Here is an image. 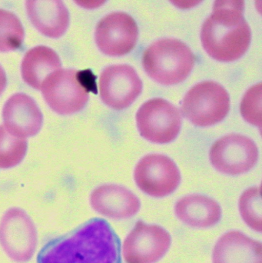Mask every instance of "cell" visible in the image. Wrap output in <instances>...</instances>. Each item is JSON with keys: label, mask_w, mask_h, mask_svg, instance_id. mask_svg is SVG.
<instances>
[{"label": "cell", "mask_w": 262, "mask_h": 263, "mask_svg": "<svg viewBox=\"0 0 262 263\" xmlns=\"http://www.w3.org/2000/svg\"><path fill=\"white\" fill-rule=\"evenodd\" d=\"M95 80L89 69H59L46 79L42 93L52 111L59 115H72L84 109L91 91L97 93Z\"/></svg>", "instance_id": "3957f363"}, {"label": "cell", "mask_w": 262, "mask_h": 263, "mask_svg": "<svg viewBox=\"0 0 262 263\" xmlns=\"http://www.w3.org/2000/svg\"><path fill=\"white\" fill-rule=\"evenodd\" d=\"M28 149L26 139L13 136L0 126V168H13L24 159Z\"/></svg>", "instance_id": "ffe728a7"}, {"label": "cell", "mask_w": 262, "mask_h": 263, "mask_svg": "<svg viewBox=\"0 0 262 263\" xmlns=\"http://www.w3.org/2000/svg\"><path fill=\"white\" fill-rule=\"evenodd\" d=\"M261 187L252 186L241 193L238 202L240 215L245 223L254 231L261 233Z\"/></svg>", "instance_id": "44dd1931"}, {"label": "cell", "mask_w": 262, "mask_h": 263, "mask_svg": "<svg viewBox=\"0 0 262 263\" xmlns=\"http://www.w3.org/2000/svg\"><path fill=\"white\" fill-rule=\"evenodd\" d=\"M213 263H262V245L240 231H229L219 238L212 253Z\"/></svg>", "instance_id": "e0dca14e"}, {"label": "cell", "mask_w": 262, "mask_h": 263, "mask_svg": "<svg viewBox=\"0 0 262 263\" xmlns=\"http://www.w3.org/2000/svg\"><path fill=\"white\" fill-rule=\"evenodd\" d=\"M26 11L31 23L49 38L63 36L69 25V12L60 0H28Z\"/></svg>", "instance_id": "2e32d148"}, {"label": "cell", "mask_w": 262, "mask_h": 263, "mask_svg": "<svg viewBox=\"0 0 262 263\" xmlns=\"http://www.w3.org/2000/svg\"><path fill=\"white\" fill-rule=\"evenodd\" d=\"M0 247L13 262L26 263L33 258L38 247V232L25 210L9 209L2 216Z\"/></svg>", "instance_id": "8992f818"}, {"label": "cell", "mask_w": 262, "mask_h": 263, "mask_svg": "<svg viewBox=\"0 0 262 263\" xmlns=\"http://www.w3.org/2000/svg\"><path fill=\"white\" fill-rule=\"evenodd\" d=\"M24 38V28L19 18L9 11L0 9V52L17 50Z\"/></svg>", "instance_id": "d6986e66"}, {"label": "cell", "mask_w": 262, "mask_h": 263, "mask_svg": "<svg viewBox=\"0 0 262 263\" xmlns=\"http://www.w3.org/2000/svg\"><path fill=\"white\" fill-rule=\"evenodd\" d=\"M94 211L114 220H124L135 216L141 209L138 196L126 187L106 184L95 188L89 198Z\"/></svg>", "instance_id": "4fadbf2b"}, {"label": "cell", "mask_w": 262, "mask_h": 263, "mask_svg": "<svg viewBox=\"0 0 262 263\" xmlns=\"http://www.w3.org/2000/svg\"><path fill=\"white\" fill-rule=\"evenodd\" d=\"M98 87L103 103L122 110L131 106L141 94L143 82L129 65H112L103 69Z\"/></svg>", "instance_id": "8fae6325"}, {"label": "cell", "mask_w": 262, "mask_h": 263, "mask_svg": "<svg viewBox=\"0 0 262 263\" xmlns=\"http://www.w3.org/2000/svg\"><path fill=\"white\" fill-rule=\"evenodd\" d=\"M61 67V60L53 49L38 46L25 54L21 65L22 77L31 87L41 89L46 79Z\"/></svg>", "instance_id": "ac0fdd59"}, {"label": "cell", "mask_w": 262, "mask_h": 263, "mask_svg": "<svg viewBox=\"0 0 262 263\" xmlns=\"http://www.w3.org/2000/svg\"><path fill=\"white\" fill-rule=\"evenodd\" d=\"M37 263H122L121 242L106 219L95 218L49 241Z\"/></svg>", "instance_id": "6da1fadb"}, {"label": "cell", "mask_w": 262, "mask_h": 263, "mask_svg": "<svg viewBox=\"0 0 262 263\" xmlns=\"http://www.w3.org/2000/svg\"><path fill=\"white\" fill-rule=\"evenodd\" d=\"M170 233L158 225L136 222L125 239L123 255L126 263H155L170 249Z\"/></svg>", "instance_id": "30bf717a"}, {"label": "cell", "mask_w": 262, "mask_h": 263, "mask_svg": "<svg viewBox=\"0 0 262 263\" xmlns=\"http://www.w3.org/2000/svg\"><path fill=\"white\" fill-rule=\"evenodd\" d=\"M135 119L142 137L153 143H169L181 130V114L164 99H152L145 103Z\"/></svg>", "instance_id": "52a82bcc"}, {"label": "cell", "mask_w": 262, "mask_h": 263, "mask_svg": "<svg viewBox=\"0 0 262 263\" xmlns=\"http://www.w3.org/2000/svg\"><path fill=\"white\" fill-rule=\"evenodd\" d=\"M259 152L250 138L229 134L214 142L209 152L211 163L215 170L229 176L248 173L256 165Z\"/></svg>", "instance_id": "ba28073f"}, {"label": "cell", "mask_w": 262, "mask_h": 263, "mask_svg": "<svg viewBox=\"0 0 262 263\" xmlns=\"http://www.w3.org/2000/svg\"><path fill=\"white\" fill-rule=\"evenodd\" d=\"M190 48L176 39H163L152 43L143 55V69L150 78L165 86L185 81L195 66Z\"/></svg>", "instance_id": "277c9868"}, {"label": "cell", "mask_w": 262, "mask_h": 263, "mask_svg": "<svg viewBox=\"0 0 262 263\" xmlns=\"http://www.w3.org/2000/svg\"><path fill=\"white\" fill-rule=\"evenodd\" d=\"M134 179L145 194L151 197L164 198L178 188L181 173L172 159L154 153L140 159L134 171Z\"/></svg>", "instance_id": "9c48e42d"}, {"label": "cell", "mask_w": 262, "mask_h": 263, "mask_svg": "<svg viewBox=\"0 0 262 263\" xmlns=\"http://www.w3.org/2000/svg\"><path fill=\"white\" fill-rule=\"evenodd\" d=\"M138 37L136 22L129 14L112 12L97 25L95 40L99 50L109 57H122L135 48Z\"/></svg>", "instance_id": "7c38bea8"}, {"label": "cell", "mask_w": 262, "mask_h": 263, "mask_svg": "<svg viewBox=\"0 0 262 263\" xmlns=\"http://www.w3.org/2000/svg\"><path fill=\"white\" fill-rule=\"evenodd\" d=\"M175 216L180 222L195 229L215 227L223 217V210L217 201L201 194L183 196L174 207Z\"/></svg>", "instance_id": "9a60e30c"}, {"label": "cell", "mask_w": 262, "mask_h": 263, "mask_svg": "<svg viewBox=\"0 0 262 263\" xmlns=\"http://www.w3.org/2000/svg\"><path fill=\"white\" fill-rule=\"evenodd\" d=\"M2 116L6 130L22 139L35 136L43 127V114L35 100L26 94L12 96L5 103Z\"/></svg>", "instance_id": "5bb4252c"}, {"label": "cell", "mask_w": 262, "mask_h": 263, "mask_svg": "<svg viewBox=\"0 0 262 263\" xmlns=\"http://www.w3.org/2000/svg\"><path fill=\"white\" fill-rule=\"evenodd\" d=\"M244 2H215L203 23L201 40L209 57L220 62L241 58L250 46L252 32L244 15Z\"/></svg>", "instance_id": "7a4b0ae2"}, {"label": "cell", "mask_w": 262, "mask_h": 263, "mask_svg": "<svg viewBox=\"0 0 262 263\" xmlns=\"http://www.w3.org/2000/svg\"><path fill=\"white\" fill-rule=\"evenodd\" d=\"M241 114L246 121L261 128V83L255 85L246 92L241 103Z\"/></svg>", "instance_id": "7402d4cb"}, {"label": "cell", "mask_w": 262, "mask_h": 263, "mask_svg": "<svg viewBox=\"0 0 262 263\" xmlns=\"http://www.w3.org/2000/svg\"><path fill=\"white\" fill-rule=\"evenodd\" d=\"M230 109V97L219 83L205 81L194 86L185 96L183 116L199 127L214 126L223 121Z\"/></svg>", "instance_id": "5b68a950"}, {"label": "cell", "mask_w": 262, "mask_h": 263, "mask_svg": "<svg viewBox=\"0 0 262 263\" xmlns=\"http://www.w3.org/2000/svg\"><path fill=\"white\" fill-rule=\"evenodd\" d=\"M7 84V77L4 69L0 66V96L4 92Z\"/></svg>", "instance_id": "603a6c76"}]
</instances>
